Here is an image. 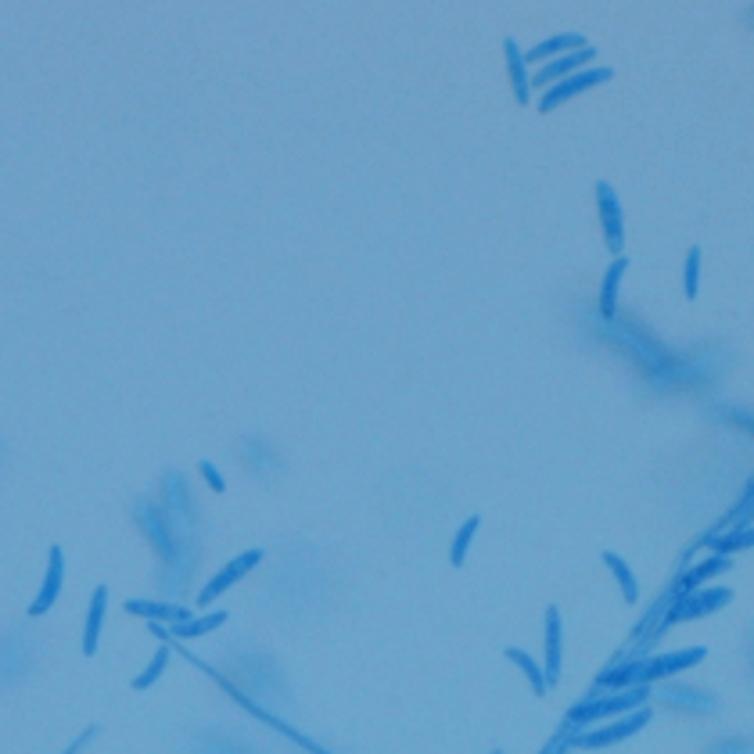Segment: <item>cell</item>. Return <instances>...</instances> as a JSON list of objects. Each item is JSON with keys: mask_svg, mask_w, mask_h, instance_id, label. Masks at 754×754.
I'll use <instances>...</instances> for the list:
<instances>
[{"mask_svg": "<svg viewBox=\"0 0 754 754\" xmlns=\"http://www.w3.org/2000/svg\"><path fill=\"white\" fill-rule=\"evenodd\" d=\"M661 701L679 711H715V704H719L708 690H697V686H665Z\"/></svg>", "mask_w": 754, "mask_h": 754, "instance_id": "13", "label": "cell"}, {"mask_svg": "<svg viewBox=\"0 0 754 754\" xmlns=\"http://www.w3.org/2000/svg\"><path fill=\"white\" fill-rule=\"evenodd\" d=\"M223 622H227V611L198 614V618H187V622L173 625V636H180V640H198V636H205V632L220 629Z\"/></svg>", "mask_w": 754, "mask_h": 754, "instance_id": "18", "label": "cell"}, {"mask_svg": "<svg viewBox=\"0 0 754 754\" xmlns=\"http://www.w3.org/2000/svg\"><path fill=\"white\" fill-rule=\"evenodd\" d=\"M597 209H600V227H604V241L614 252V259H618L625 252V216L614 187L604 184V180L597 184Z\"/></svg>", "mask_w": 754, "mask_h": 754, "instance_id": "6", "label": "cell"}, {"mask_svg": "<svg viewBox=\"0 0 754 754\" xmlns=\"http://www.w3.org/2000/svg\"><path fill=\"white\" fill-rule=\"evenodd\" d=\"M198 471H202V478L209 482L212 492H223V489H227V485H223V478H220V471H216V467H212L209 460H202V467H198Z\"/></svg>", "mask_w": 754, "mask_h": 754, "instance_id": "25", "label": "cell"}, {"mask_svg": "<svg viewBox=\"0 0 754 754\" xmlns=\"http://www.w3.org/2000/svg\"><path fill=\"white\" fill-rule=\"evenodd\" d=\"M625 270H629V259H625V255H618V259L604 270V284H600V313H604L607 320H611L614 309H618V288H622Z\"/></svg>", "mask_w": 754, "mask_h": 754, "instance_id": "16", "label": "cell"}, {"mask_svg": "<svg viewBox=\"0 0 754 754\" xmlns=\"http://www.w3.org/2000/svg\"><path fill=\"white\" fill-rule=\"evenodd\" d=\"M105 607H108V586H97L87 607V625H83V654L94 658L97 640H101V625H105Z\"/></svg>", "mask_w": 754, "mask_h": 754, "instance_id": "11", "label": "cell"}, {"mask_svg": "<svg viewBox=\"0 0 754 754\" xmlns=\"http://www.w3.org/2000/svg\"><path fill=\"white\" fill-rule=\"evenodd\" d=\"M611 76H614V69H579V72H571L568 79L553 83V87L539 97V112H553V108H561L564 101H571V97H579V94H586V90L607 83Z\"/></svg>", "mask_w": 754, "mask_h": 754, "instance_id": "5", "label": "cell"}, {"mask_svg": "<svg viewBox=\"0 0 754 754\" xmlns=\"http://www.w3.org/2000/svg\"><path fill=\"white\" fill-rule=\"evenodd\" d=\"M259 561H263V550H245L241 557H234L230 564H223V568L209 579V586H205L202 593H198V604L205 607V604H212V600H220L223 593H227V589L234 586V582L245 579L248 571H252Z\"/></svg>", "mask_w": 754, "mask_h": 754, "instance_id": "7", "label": "cell"}, {"mask_svg": "<svg viewBox=\"0 0 754 754\" xmlns=\"http://www.w3.org/2000/svg\"><path fill=\"white\" fill-rule=\"evenodd\" d=\"M478 528H482V518H478V514H471V518L460 525V532L453 535V546H449V564H453V568H464V561H467V553H471V543H474V535H478Z\"/></svg>", "mask_w": 754, "mask_h": 754, "instance_id": "20", "label": "cell"}, {"mask_svg": "<svg viewBox=\"0 0 754 754\" xmlns=\"http://www.w3.org/2000/svg\"><path fill=\"white\" fill-rule=\"evenodd\" d=\"M650 719H654V711H650L647 704H643V708L629 711V715H622V719L604 722L600 729H586V733H575V737H571V744L582 747V751H600V747L622 744V740L636 737L640 729H647Z\"/></svg>", "mask_w": 754, "mask_h": 754, "instance_id": "2", "label": "cell"}, {"mask_svg": "<svg viewBox=\"0 0 754 754\" xmlns=\"http://www.w3.org/2000/svg\"><path fill=\"white\" fill-rule=\"evenodd\" d=\"M543 650H546V665L543 676L546 683H557L561 679V654H564V629H561V611L557 607H546V636H543Z\"/></svg>", "mask_w": 754, "mask_h": 754, "instance_id": "10", "label": "cell"}, {"mask_svg": "<svg viewBox=\"0 0 754 754\" xmlns=\"http://www.w3.org/2000/svg\"><path fill=\"white\" fill-rule=\"evenodd\" d=\"M711 546H715L719 557H729V553H737V550H751V546H754V525L737 528V532H729V535H719Z\"/></svg>", "mask_w": 754, "mask_h": 754, "instance_id": "22", "label": "cell"}, {"mask_svg": "<svg viewBox=\"0 0 754 754\" xmlns=\"http://www.w3.org/2000/svg\"><path fill=\"white\" fill-rule=\"evenodd\" d=\"M166 665H169V647H158V650H155V658L148 661V668H144L141 676L133 679V690H148V686H155L158 676L166 672Z\"/></svg>", "mask_w": 754, "mask_h": 754, "instance_id": "23", "label": "cell"}, {"mask_svg": "<svg viewBox=\"0 0 754 754\" xmlns=\"http://www.w3.org/2000/svg\"><path fill=\"white\" fill-rule=\"evenodd\" d=\"M582 47H586V36H582V33H561V36H550V40H543V44H535L532 51L525 54V62H550V58H561V54L582 51Z\"/></svg>", "mask_w": 754, "mask_h": 754, "instance_id": "14", "label": "cell"}, {"mask_svg": "<svg viewBox=\"0 0 754 754\" xmlns=\"http://www.w3.org/2000/svg\"><path fill=\"white\" fill-rule=\"evenodd\" d=\"M126 611L137 614V618H148V622H169V625H180L191 618L180 604H158V600H126Z\"/></svg>", "mask_w": 754, "mask_h": 754, "instance_id": "15", "label": "cell"}, {"mask_svg": "<svg viewBox=\"0 0 754 754\" xmlns=\"http://www.w3.org/2000/svg\"><path fill=\"white\" fill-rule=\"evenodd\" d=\"M597 58V51L593 47H582V51H571V54H561V58H550V62L543 65V69H535L532 76V87H546L550 90L553 83H561V79H568L571 72H579V69H586L589 62Z\"/></svg>", "mask_w": 754, "mask_h": 754, "instance_id": "8", "label": "cell"}, {"mask_svg": "<svg viewBox=\"0 0 754 754\" xmlns=\"http://www.w3.org/2000/svg\"><path fill=\"white\" fill-rule=\"evenodd\" d=\"M492 754H503V751H492Z\"/></svg>", "mask_w": 754, "mask_h": 754, "instance_id": "26", "label": "cell"}, {"mask_svg": "<svg viewBox=\"0 0 754 754\" xmlns=\"http://www.w3.org/2000/svg\"><path fill=\"white\" fill-rule=\"evenodd\" d=\"M503 54H507V69H510V87H514V97L518 105H525L532 97V79H528V65H525V51L518 47V40H503Z\"/></svg>", "mask_w": 754, "mask_h": 754, "instance_id": "12", "label": "cell"}, {"mask_svg": "<svg viewBox=\"0 0 754 754\" xmlns=\"http://www.w3.org/2000/svg\"><path fill=\"white\" fill-rule=\"evenodd\" d=\"M733 600V589L726 586H708V589H693V593H679V600L672 604L665 622H697V618H708V614L722 611V607Z\"/></svg>", "mask_w": 754, "mask_h": 754, "instance_id": "3", "label": "cell"}, {"mask_svg": "<svg viewBox=\"0 0 754 754\" xmlns=\"http://www.w3.org/2000/svg\"><path fill=\"white\" fill-rule=\"evenodd\" d=\"M708 658L704 647H686V650H668V654H654V658L640 661V686L658 683V679H672L679 672H690L693 665H701Z\"/></svg>", "mask_w": 754, "mask_h": 754, "instance_id": "4", "label": "cell"}, {"mask_svg": "<svg viewBox=\"0 0 754 754\" xmlns=\"http://www.w3.org/2000/svg\"><path fill=\"white\" fill-rule=\"evenodd\" d=\"M683 291H686V299H697V291H701V248H697V245L686 252Z\"/></svg>", "mask_w": 754, "mask_h": 754, "instance_id": "24", "label": "cell"}, {"mask_svg": "<svg viewBox=\"0 0 754 754\" xmlns=\"http://www.w3.org/2000/svg\"><path fill=\"white\" fill-rule=\"evenodd\" d=\"M62 582H65V553L62 546H51V553H47V575H44V586H40V593H36V600L29 604V614L33 618H40V614H47L54 604H58V593H62Z\"/></svg>", "mask_w": 754, "mask_h": 754, "instance_id": "9", "label": "cell"}, {"mask_svg": "<svg viewBox=\"0 0 754 754\" xmlns=\"http://www.w3.org/2000/svg\"><path fill=\"white\" fill-rule=\"evenodd\" d=\"M729 564H733V557H708L704 564H697V568H690L683 575V582H679V593H693V589H701L708 579H715V575H722V571H729Z\"/></svg>", "mask_w": 754, "mask_h": 754, "instance_id": "17", "label": "cell"}, {"mask_svg": "<svg viewBox=\"0 0 754 754\" xmlns=\"http://www.w3.org/2000/svg\"><path fill=\"white\" fill-rule=\"evenodd\" d=\"M604 564L611 568L614 582H618V589H622L625 604H636V600H640V586H636V575H632L629 564H625L622 557H618V553H611V550L604 553Z\"/></svg>", "mask_w": 754, "mask_h": 754, "instance_id": "19", "label": "cell"}, {"mask_svg": "<svg viewBox=\"0 0 754 754\" xmlns=\"http://www.w3.org/2000/svg\"><path fill=\"white\" fill-rule=\"evenodd\" d=\"M507 658L514 661V665H518L521 672H525V679H528V683H532V693H535V697H543V693L550 690V683H546V676H543V665H539V661H535V658H528L525 650L507 647Z\"/></svg>", "mask_w": 754, "mask_h": 754, "instance_id": "21", "label": "cell"}, {"mask_svg": "<svg viewBox=\"0 0 754 754\" xmlns=\"http://www.w3.org/2000/svg\"><path fill=\"white\" fill-rule=\"evenodd\" d=\"M647 701H650V686H629V690L607 693V697H597V701H586L579 704V708H571L568 722L571 726H593V722L629 715V711L643 708Z\"/></svg>", "mask_w": 754, "mask_h": 754, "instance_id": "1", "label": "cell"}]
</instances>
